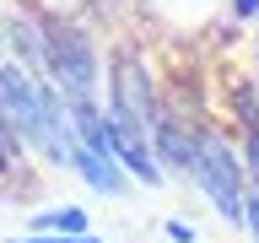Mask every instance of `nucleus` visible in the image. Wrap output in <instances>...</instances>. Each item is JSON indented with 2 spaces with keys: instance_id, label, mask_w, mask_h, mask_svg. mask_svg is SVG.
I'll list each match as a JSON object with an SVG mask.
<instances>
[{
  "instance_id": "3",
  "label": "nucleus",
  "mask_w": 259,
  "mask_h": 243,
  "mask_svg": "<svg viewBox=\"0 0 259 243\" xmlns=\"http://www.w3.org/2000/svg\"><path fill=\"white\" fill-rule=\"evenodd\" d=\"M227 0H141V11L157 22V27L178 32V38H189V32H205L210 22H216V11H222Z\"/></svg>"
},
{
  "instance_id": "7",
  "label": "nucleus",
  "mask_w": 259,
  "mask_h": 243,
  "mask_svg": "<svg viewBox=\"0 0 259 243\" xmlns=\"http://www.w3.org/2000/svg\"><path fill=\"white\" fill-rule=\"evenodd\" d=\"M227 16H232V22H254V27H259V0H227Z\"/></svg>"
},
{
  "instance_id": "6",
  "label": "nucleus",
  "mask_w": 259,
  "mask_h": 243,
  "mask_svg": "<svg viewBox=\"0 0 259 243\" xmlns=\"http://www.w3.org/2000/svg\"><path fill=\"white\" fill-rule=\"evenodd\" d=\"M162 238H167V243H200V238H194V227L184 222V216H167V222H162Z\"/></svg>"
},
{
  "instance_id": "2",
  "label": "nucleus",
  "mask_w": 259,
  "mask_h": 243,
  "mask_svg": "<svg viewBox=\"0 0 259 243\" xmlns=\"http://www.w3.org/2000/svg\"><path fill=\"white\" fill-rule=\"evenodd\" d=\"M65 173L81 178V184H87L92 194H103V200H124L130 184H135L113 151H97V146H87V141H76V151H70V168H65Z\"/></svg>"
},
{
  "instance_id": "4",
  "label": "nucleus",
  "mask_w": 259,
  "mask_h": 243,
  "mask_svg": "<svg viewBox=\"0 0 259 243\" xmlns=\"http://www.w3.org/2000/svg\"><path fill=\"white\" fill-rule=\"evenodd\" d=\"M27 232H54V238H87L92 232V216L87 206H38L27 216Z\"/></svg>"
},
{
  "instance_id": "1",
  "label": "nucleus",
  "mask_w": 259,
  "mask_h": 243,
  "mask_svg": "<svg viewBox=\"0 0 259 243\" xmlns=\"http://www.w3.org/2000/svg\"><path fill=\"white\" fill-rule=\"evenodd\" d=\"M189 184L200 189V200L216 211V222L243 227L248 168H243V151L227 141L216 125H200V130H194V168H189Z\"/></svg>"
},
{
  "instance_id": "5",
  "label": "nucleus",
  "mask_w": 259,
  "mask_h": 243,
  "mask_svg": "<svg viewBox=\"0 0 259 243\" xmlns=\"http://www.w3.org/2000/svg\"><path fill=\"white\" fill-rule=\"evenodd\" d=\"M6 243H103V232H87V238H54V232H16Z\"/></svg>"
}]
</instances>
